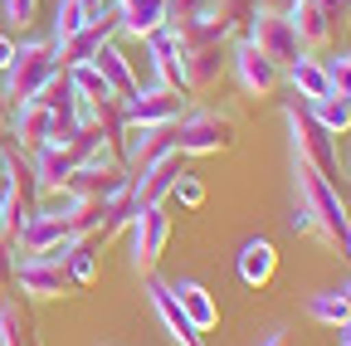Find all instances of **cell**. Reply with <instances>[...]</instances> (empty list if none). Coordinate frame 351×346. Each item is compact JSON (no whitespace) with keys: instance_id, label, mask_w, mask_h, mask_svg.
<instances>
[{"instance_id":"cell-33","label":"cell","mask_w":351,"mask_h":346,"mask_svg":"<svg viewBox=\"0 0 351 346\" xmlns=\"http://www.w3.org/2000/svg\"><path fill=\"white\" fill-rule=\"evenodd\" d=\"M15 264H20V249H15V234L0 230V293L15 288Z\"/></svg>"},{"instance_id":"cell-12","label":"cell","mask_w":351,"mask_h":346,"mask_svg":"<svg viewBox=\"0 0 351 346\" xmlns=\"http://www.w3.org/2000/svg\"><path fill=\"white\" fill-rule=\"evenodd\" d=\"M112 34H117V10H108V15H98V20H88L83 29L54 39V59H59V69L88 64V59L98 54V45H103V39H112Z\"/></svg>"},{"instance_id":"cell-32","label":"cell","mask_w":351,"mask_h":346,"mask_svg":"<svg viewBox=\"0 0 351 346\" xmlns=\"http://www.w3.org/2000/svg\"><path fill=\"white\" fill-rule=\"evenodd\" d=\"M322 69H327V88H332L337 98H346V103H351V54L322 59Z\"/></svg>"},{"instance_id":"cell-4","label":"cell","mask_w":351,"mask_h":346,"mask_svg":"<svg viewBox=\"0 0 351 346\" xmlns=\"http://www.w3.org/2000/svg\"><path fill=\"white\" fill-rule=\"evenodd\" d=\"M283 122H288V142H293V156L298 161H307L317 171V176H327V181H337L341 176V161H337V137L327 132V127L307 112V103H293L288 112H283Z\"/></svg>"},{"instance_id":"cell-16","label":"cell","mask_w":351,"mask_h":346,"mask_svg":"<svg viewBox=\"0 0 351 346\" xmlns=\"http://www.w3.org/2000/svg\"><path fill=\"white\" fill-rule=\"evenodd\" d=\"M230 69V54L225 45H186V59H181V78H186V93H210Z\"/></svg>"},{"instance_id":"cell-36","label":"cell","mask_w":351,"mask_h":346,"mask_svg":"<svg viewBox=\"0 0 351 346\" xmlns=\"http://www.w3.org/2000/svg\"><path fill=\"white\" fill-rule=\"evenodd\" d=\"M15 49H20V39H15V34H0V73L15 64Z\"/></svg>"},{"instance_id":"cell-3","label":"cell","mask_w":351,"mask_h":346,"mask_svg":"<svg viewBox=\"0 0 351 346\" xmlns=\"http://www.w3.org/2000/svg\"><path fill=\"white\" fill-rule=\"evenodd\" d=\"M171 137H176V151L181 156H219V151L234 147L239 127H234L230 112H219V108H186L181 117H176Z\"/></svg>"},{"instance_id":"cell-34","label":"cell","mask_w":351,"mask_h":346,"mask_svg":"<svg viewBox=\"0 0 351 346\" xmlns=\"http://www.w3.org/2000/svg\"><path fill=\"white\" fill-rule=\"evenodd\" d=\"M39 15V0H5V25L10 29H29Z\"/></svg>"},{"instance_id":"cell-30","label":"cell","mask_w":351,"mask_h":346,"mask_svg":"<svg viewBox=\"0 0 351 346\" xmlns=\"http://www.w3.org/2000/svg\"><path fill=\"white\" fill-rule=\"evenodd\" d=\"M88 20H93V15H88L83 0H59V5H54V34H49V39H64V34L83 29Z\"/></svg>"},{"instance_id":"cell-11","label":"cell","mask_w":351,"mask_h":346,"mask_svg":"<svg viewBox=\"0 0 351 346\" xmlns=\"http://www.w3.org/2000/svg\"><path fill=\"white\" fill-rule=\"evenodd\" d=\"M15 288L39 297V302H49V297L73 293V278L64 269V258H20L15 264Z\"/></svg>"},{"instance_id":"cell-37","label":"cell","mask_w":351,"mask_h":346,"mask_svg":"<svg viewBox=\"0 0 351 346\" xmlns=\"http://www.w3.org/2000/svg\"><path fill=\"white\" fill-rule=\"evenodd\" d=\"M258 346H293V341H288V332H283V327H274V332H269V336H263Z\"/></svg>"},{"instance_id":"cell-5","label":"cell","mask_w":351,"mask_h":346,"mask_svg":"<svg viewBox=\"0 0 351 346\" xmlns=\"http://www.w3.org/2000/svg\"><path fill=\"white\" fill-rule=\"evenodd\" d=\"M69 244H73V234H69V225H64V214H49V210H39V205L15 225V249H20V258H64Z\"/></svg>"},{"instance_id":"cell-25","label":"cell","mask_w":351,"mask_h":346,"mask_svg":"<svg viewBox=\"0 0 351 346\" xmlns=\"http://www.w3.org/2000/svg\"><path fill=\"white\" fill-rule=\"evenodd\" d=\"M283 78L293 83V93H298V98H307V103L332 93V88H327V69H322V59H313V54H298V59L283 69Z\"/></svg>"},{"instance_id":"cell-18","label":"cell","mask_w":351,"mask_h":346,"mask_svg":"<svg viewBox=\"0 0 351 346\" xmlns=\"http://www.w3.org/2000/svg\"><path fill=\"white\" fill-rule=\"evenodd\" d=\"M73 151L69 147H34L29 151V176H34V195H54V190H64L69 186V176H73Z\"/></svg>"},{"instance_id":"cell-42","label":"cell","mask_w":351,"mask_h":346,"mask_svg":"<svg viewBox=\"0 0 351 346\" xmlns=\"http://www.w3.org/2000/svg\"><path fill=\"white\" fill-rule=\"evenodd\" d=\"M341 293H346V302H351V283H346V288H341Z\"/></svg>"},{"instance_id":"cell-2","label":"cell","mask_w":351,"mask_h":346,"mask_svg":"<svg viewBox=\"0 0 351 346\" xmlns=\"http://www.w3.org/2000/svg\"><path fill=\"white\" fill-rule=\"evenodd\" d=\"M54 73H64V69H59V59H54V39H44V34H25V45L15 49V64L0 73V88H5V98H10V103H29V98H39V93H44V83H49Z\"/></svg>"},{"instance_id":"cell-35","label":"cell","mask_w":351,"mask_h":346,"mask_svg":"<svg viewBox=\"0 0 351 346\" xmlns=\"http://www.w3.org/2000/svg\"><path fill=\"white\" fill-rule=\"evenodd\" d=\"M317 5L327 10V20H332L337 29H341V25H346V15H351V0H317Z\"/></svg>"},{"instance_id":"cell-13","label":"cell","mask_w":351,"mask_h":346,"mask_svg":"<svg viewBox=\"0 0 351 346\" xmlns=\"http://www.w3.org/2000/svg\"><path fill=\"white\" fill-rule=\"evenodd\" d=\"M186 171V156L181 151H166V156H156L152 166H142L137 176H132V200L137 205H166L171 200V186H176V176Z\"/></svg>"},{"instance_id":"cell-19","label":"cell","mask_w":351,"mask_h":346,"mask_svg":"<svg viewBox=\"0 0 351 346\" xmlns=\"http://www.w3.org/2000/svg\"><path fill=\"white\" fill-rule=\"evenodd\" d=\"M117 10V34H132V39H147L152 29L171 25V0H112Z\"/></svg>"},{"instance_id":"cell-39","label":"cell","mask_w":351,"mask_h":346,"mask_svg":"<svg viewBox=\"0 0 351 346\" xmlns=\"http://www.w3.org/2000/svg\"><path fill=\"white\" fill-rule=\"evenodd\" d=\"M5 122H10V98H5V88H0V132H5Z\"/></svg>"},{"instance_id":"cell-27","label":"cell","mask_w":351,"mask_h":346,"mask_svg":"<svg viewBox=\"0 0 351 346\" xmlns=\"http://www.w3.org/2000/svg\"><path fill=\"white\" fill-rule=\"evenodd\" d=\"M69 73V88H73V98L78 103H88V108H93V103H103V98H117L112 88H108V78L93 69V64H73V69H64Z\"/></svg>"},{"instance_id":"cell-40","label":"cell","mask_w":351,"mask_h":346,"mask_svg":"<svg viewBox=\"0 0 351 346\" xmlns=\"http://www.w3.org/2000/svg\"><path fill=\"white\" fill-rule=\"evenodd\" d=\"M337 332H341V346H351V322H346V327H337Z\"/></svg>"},{"instance_id":"cell-6","label":"cell","mask_w":351,"mask_h":346,"mask_svg":"<svg viewBox=\"0 0 351 346\" xmlns=\"http://www.w3.org/2000/svg\"><path fill=\"white\" fill-rule=\"evenodd\" d=\"M244 39L263 54V59H274L278 69H288L298 54H307L298 45V34H293V20L283 10H254V20L244 25Z\"/></svg>"},{"instance_id":"cell-21","label":"cell","mask_w":351,"mask_h":346,"mask_svg":"<svg viewBox=\"0 0 351 346\" xmlns=\"http://www.w3.org/2000/svg\"><path fill=\"white\" fill-rule=\"evenodd\" d=\"M283 15L293 20V34H298V45H302V49H322L327 39L337 34V25L327 20V10L317 5V0H293Z\"/></svg>"},{"instance_id":"cell-17","label":"cell","mask_w":351,"mask_h":346,"mask_svg":"<svg viewBox=\"0 0 351 346\" xmlns=\"http://www.w3.org/2000/svg\"><path fill=\"white\" fill-rule=\"evenodd\" d=\"M147 297H152V312L161 317V327H166V336L176 341V346H205V336L195 332V322L181 312V302H176V293H171V283H147Z\"/></svg>"},{"instance_id":"cell-22","label":"cell","mask_w":351,"mask_h":346,"mask_svg":"<svg viewBox=\"0 0 351 346\" xmlns=\"http://www.w3.org/2000/svg\"><path fill=\"white\" fill-rule=\"evenodd\" d=\"M171 293H176V302H181V312L195 322V332H200V336L219 327V302L210 297V288H205V283L181 278V283H171Z\"/></svg>"},{"instance_id":"cell-7","label":"cell","mask_w":351,"mask_h":346,"mask_svg":"<svg viewBox=\"0 0 351 346\" xmlns=\"http://www.w3.org/2000/svg\"><path fill=\"white\" fill-rule=\"evenodd\" d=\"M127 230H132V269H137V273H152L156 258H161L166 244H171V214H166V205H137Z\"/></svg>"},{"instance_id":"cell-29","label":"cell","mask_w":351,"mask_h":346,"mask_svg":"<svg viewBox=\"0 0 351 346\" xmlns=\"http://www.w3.org/2000/svg\"><path fill=\"white\" fill-rule=\"evenodd\" d=\"M307 112H313L332 137H341V132H351V103L346 98H337V93H327V98H313L307 103Z\"/></svg>"},{"instance_id":"cell-15","label":"cell","mask_w":351,"mask_h":346,"mask_svg":"<svg viewBox=\"0 0 351 346\" xmlns=\"http://www.w3.org/2000/svg\"><path fill=\"white\" fill-rule=\"evenodd\" d=\"M10 137H15V151H34V147H49V137H54V117H49V108H44L39 98H29V103H10Z\"/></svg>"},{"instance_id":"cell-31","label":"cell","mask_w":351,"mask_h":346,"mask_svg":"<svg viewBox=\"0 0 351 346\" xmlns=\"http://www.w3.org/2000/svg\"><path fill=\"white\" fill-rule=\"evenodd\" d=\"M171 200H181V210H200L205 205V181L195 176V171H181L171 186Z\"/></svg>"},{"instance_id":"cell-14","label":"cell","mask_w":351,"mask_h":346,"mask_svg":"<svg viewBox=\"0 0 351 346\" xmlns=\"http://www.w3.org/2000/svg\"><path fill=\"white\" fill-rule=\"evenodd\" d=\"M147 59H152V69H156V83H171V88H186V78H181V59H186V39H181V29L176 25H161V29H152L147 39Z\"/></svg>"},{"instance_id":"cell-28","label":"cell","mask_w":351,"mask_h":346,"mask_svg":"<svg viewBox=\"0 0 351 346\" xmlns=\"http://www.w3.org/2000/svg\"><path fill=\"white\" fill-rule=\"evenodd\" d=\"M307 317L322 322V327H346L351 322V302H346V293H313L307 297Z\"/></svg>"},{"instance_id":"cell-20","label":"cell","mask_w":351,"mask_h":346,"mask_svg":"<svg viewBox=\"0 0 351 346\" xmlns=\"http://www.w3.org/2000/svg\"><path fill=\"white\" fill-rule=\"evenodd\" d=\"M88 64H93V69L108 78V88H112L122 103H127V98H137L142 78H137V69H132V59L122 54V45H117V39H103V45H98V54L88 59Z\"/></svg>"},{"instance_id":"cell-24","label":"cell","mask_w":351,"mask_h":346,"mask_svg":"<svg viewBox=\"0 0 351 346\" xmlns=\"http://www.w3.org/2000/svg\"><path fill=\"white\" fill-rule=\"evenodd\" d=\"M0 346H44L34 312L15 297H0Z\"/></svg>"},{"instance_id":"cell-23","label":"cell","mask_w":351,"mask_h":346,"mask_svg":"<svg viewBox=\"0 0 351 346\" xmlns=\"http://www.w3.org/2000/svg\"><path fill=\"white\" fill-rule=\"evenodd\" d=\"M234 269H239V278L249 288H263V283H274V273H278V249L269 239H244Z\"/></svg>"},{"instance_id":"cell-38","label":"cell","mask_w":351,"mask_h":346,"mask_svg":"<svg viewBox=\"0 0 351 346\" xmlns=\"http://www.w3.org/2000/svg\"><path fill=\"white\" fill-rule=\"evenodd\" d=\"M83 5H88V15L98 20V15H108V10H112V0H83Z\"/></svg>"},{"instance_id":"cell-26","label":"cell","mask_w":351,"mask_h":346,"mask_svg":"<svg viewBox=\"0 0 351 346\" xmlns=\"http://www.w3.org/2000/svg\"><path fill=\"white\" fill-rule=\"evenodd\" d=\"M64 269H69L73 288H88L98 278V239H73L64 249Z\"/></svg>"},{"instance_id":"cell-8","label":"cell","mask_w":351,"mask_h":346,"mask_svg":"<svg viewBox=\"0 0 351 346\" xmlns=\"http://www.w3.org/2000/svg\"><path fill=\"white\" fill-rule=\"evenodd\" d=\"M191 108L186 88H171V83H152V88H137V98H127V122H147V127H176Z\"/></svg>"},{"instance_id":"cell-41","label":"cell","mask_w":351,"mask_h":346,"mask_svg":"<svg viewBox=\"0 0 351 346\" xmlns=\"http://www.w3.org/2000/svg\"><path fill=\"white\" fill-rule=\"evenodd\" d=\"M341 254H351V234H346V244H341Z\"/></svg>"},{"instance_id":"cell-9","label":"cell","mask_w":351,"mask_h":346,"mask_svg":"<svg viewBox=\"0 0 351 346\" xmlns=\"http://www.w3.org/2000/svg\"><path fill=\"white\" fill-rule=\"evenodd\" d=\"M230 73H234V83H239L244 98H269L278 83H283V69L274 59H263L249 39H239V45L230 49Z\"/></svg>"},{"instance_id":"cell-1","label":"cell","mask_w":351,"mask_h":346,"mask_svg":"<svg viewBox=\"0 0 351 346\" xmlns=\"http://www.w3.org/2000/svg\"><path fill=\"white\" fill-rule=\"evenodd\" d=\"M293 205H302V214L313 220V234L322 244H332V249L346 244L351 214H346V205L337 195V181L317 176V171L307 166V161H298V156H293Z\"/></svg>"},{"instance_id":"cell-10","label":"cell","mask_w":351,"mask_h":346,"mask_svg":"<svg viewBox=\"0 0 351 346\" xmlns=\"http://www.w3.org/2000/svg\"><path fill=\"white\" fill-rule=\"evenodd\" d=\"M176 151V137H171V127H147V122H127L122 127V137H117V156L127 166V176H137L142 166H152L156 156Z\"/></svg>"}]
</instances>
